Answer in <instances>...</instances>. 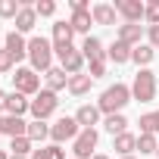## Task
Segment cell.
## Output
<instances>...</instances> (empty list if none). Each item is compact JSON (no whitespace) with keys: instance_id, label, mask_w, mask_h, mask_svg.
Wrapping results in <instances>:
<instances>
[{"instance_id":"1","label":"cell","mask_w":159,"mask_h":159,"mask_svg":"<svg viewBox=\"0 0 159 159\" xmlns=\"http://www.w3.org/2000/svg\"><path fill=\"white\" fill-rule=\"evenodd\" d=\"M128 103H131V88H128V84H122V81H116V84H109V88L100 94L97 109H100V112H106V116H116V112H122Z\"/></svg>"},{"instance_id":"2","label":"cell","mask_w":159,"mask_h":159,"mask_svg":"<svg viewBox=\"0 0 159 159\" xmlns=\"http://www.w3.org/2000/svg\"><path fill=\"white\" fill-rule=\"evenodd\" d=\"M28 59H31V69L34 72H50L53 69V41L34 34L28 41Z\"/></svg>"},{"instance_id":"3","label":"cell","mask_w":159,"mask_h":159,"mask_svg":"<svg viewBox=\"0 0 159 159\" xmlns=\"http://www.w3.org/2000/svg\"><path fill=\"white\" fill-rule=\"evenodd\" d=\"M156 88H159L156 75H153L150 69H137L134 81H131V100H137V103H153V100H156Z\"/></svg>"},{"instance_id":"4","label":"cell","mask_w":159,"mask_h":159,"mask_svg":"<svg viewBox=\"0 0 159 159\" xmlns=\"http://www.w3.org/2000/svg\"><path fill=\"white\" fill-rule=\"evenodd\" d=\"M81 134V125L75 122V116H62V119H56L53 125H50V140L53 143H66V140H72L75 143V137Z\"/></svg>"},{"instance_id":"5","label":"cell","mask_w":159,"mask_h":159,"mask_svg":"<svg viewBox=\"0 0 159 159\" xmlns=\"http://www.w3.org/2000/svg\"><path fill=\"white\" fill-rule=\"evenodd\" d=\"M53 53L59 56V66L66 69V75H78L84 69V53L78 50V47H72V44H62V47H53Z\"/></svg>"},{"instance_id":"6","label":"cell","mask_w":159,"mask_h":159,"mask_svg":"<svg viewBox=\"0 0 159 159\" xmlns=\"http://www.w3.org/2000/svg\"><path fill=\"white\" fill-rule=\"evenodd\" d=\"M56 106H59V97L44 88V91L31 100V116H34V122H47V119L56 112Z\"/></svg>"},{"instance_id":"7","label":"cell","mask_w":159,"mask_h":159,"mask_svg":"<svg viewBox=\"0 0 159 159\" xmlns=\"http://www.w3.org/2000/svg\"><path fill=\"white\" fill-rule=\"evenodd\" d=\"M13 91H19V94H25V97H38V94H41V78H38V72H34V69H16V75H13Z\"/></svg>"},{"instance_id":"8","label":"cell","mask_w":159,"mask_h":159,"mask_svg":"<svg viewBox=\"0 0 159 159\" xmlns=\"http://www.w3.org/2000/svg\"><path fill=\"white\" fill-rule=\"evenodd\" d=\"M97 140H100V134H97V128H81V134L75 137V143H72V153H75V159H94L97 153Z\"/></svg>"},{"instance_id":"9","label":"cell","mask_w":159,"mask_h":159,"mask_svg":"<svg viewBox=\"0 0 159 159\" xmlns=\"http://www.w3.org/2000/svg\"><path fill=\"white\" fill-rule=\"evenodd\" d=\"M116 13H119L125 22L137 25V22L143 19V13H147V3H140V0H116Z\"/></svg>"},{"instance_id":"10","label":"cell","mask_w":159,"mask_h":159,"mask_svg":"<svg viewBox=\"0 0 159 159\" xmlns=\"http://www.w3.org/2000/svg\"><path fill=\"white\" fill-rule=\"evenodd\" d=\"M0 134H7L10 140H13V137H28V122L19 119V116L3 112V116H0Z\"/></svg>"},{"instance_id":"11","label":"cell","mask_w":159,"mask_h":159,"mask_svg":"<svg viewBox=\"0 0 159 159\" xmlns=\"http://www.w3.org/2000/svg\"><path fill=\"white\" fill-rule=\"evenodd\" d=\"M3 44H7V50H10V56H13L16 62L28 56V41H25V34H19L16 28H13V31H7V38H3Z\"/></svg>"},{"instance_id":"12","label":"cell","mask_w":159,"mask_h":159,"mask_svg":"<svg viewBox=\"0 0 159 159\" xmlns=\"http://www.w3.org/2000/svg\"><path fill=\"white\" fill-rule=\"evenodd\" d=\"M140 38H143V25L125 22V25H119V31H116V41H122V44H128V47H140Z\"/></svg>"},{"instance_id":"13","label":"cell","mask_w":159,"mask_h":159,"mask_svg":"<svg viewBox=\"0 0 159 159\" xmlns=\"http://www.w3.org/2000/svg\"><path fill=\"white\" fill-rule=\"evenodd\" d=\"M44 78H47V91H53V94H59L62 88L69 91V75L62 66H53L50 72H44Z\"/></svg>"},{"instance_id":"14","label":"cell","mask_w":159,"mask_h":159,"mask_svg":"<svg viewBox=\"0 0 159 159\" xmlns=\"http://www.w3.org/2000/svg\"><path fill=\"white\" fill-rule=\"evenodd\" d=\"M91 16H94V25H116V7L112 3H94L91 7Z\"/></svg>"},{"instance_id":"15","label":"cell","mask_w":159,"mask_h":159,"mask_svg":"<svg viewBox=\"0 0 159 159\" xmlns=\"http://www.w3.org/2000/svg\"><path fill=\"white\" fill-rule=\"evenodd\" d=\"M91 84H94V78H91L88 72L69 75V94H75V97H84V94H91Z\"/></svg>"},{"instance_id":"16","label":"cell","mask_w":159,"mask_h":159,"mask_svg":"<svg viewBox=\"0 0 159 159\" xmlns=\"http://www.w3.org/2000/svg\"><path fill=\"white\" fill-rule=\"evenodd\" d=\"M75 122L81 125V128H94V125L100 122V109H97V103H84V106H78Z\"/></svg>"},{"instance_id":"17","label":"cell","mask_w":159,"mask_h":159,"mask_svg":"<svg viewBox=\"0 0 159 159\" xmlns=\"http://www.w3.org/2000/svg\"><path fill=\"white\" fill-rule=\"evenodd\" d=\"M34 25H38L34 7H22L19 16H16V31H19V34H28V31H34Z\"/></svg>"},{"instance_id":"18","label":"cell","mask_w":159,"mask_h":159,"mask_svg":"<svg viewBox=\"0 0 159 159\" xmlns=\"http://www.w3.org/2000/svg\"><path fill=\"white\" fill-rule=\"evenodd\" d=\"M81 53H84V59L88 62H94V59H106V50H103V41L100 38H84V44H81Z\"/></svg>"},{"instance_id":"19","label":"cell","mask_w":159,"mask_h":159,"mask_svg":"<svg viewBox=\"0 0 159 159\" xmlns=\"http://www.w3.org/2000/svg\"><path fill=\"white\" fill-rule=\"evenodd\" d=\"M7 112L10 116H25V112H31V100H25V94H19V91H13L10 94V100H7Z\"/></svg>"},{"instance_id":"20","label":"cell","mask_w":159,"mask_h":159,"mask_svg":"<svg viewBox=\"0 0 159 159\" xmlns=\"http://www.w3.org/2000/svg\"><path fill=\"white\" fill-rule=\"evenodd\" d=\"M112 150H116L119 156H134V150H137V137H134L131 131H125V134L112 137Z\"/></svg>"},{"instance_id":"21","label":"cell","mask_w":159,"mask_h":159,"mask_svg":"<svg viewBox=\"0 0 159 159\" xmlns=\"http://www.w3.org/2000/svg\"><path fill=\"white\" fill-rule=\"evenodd\" d=\"M72 34H75V28H72L66 19H56V22H53V47L72 44Z\"/></svg>"},{"instance_id":"22","label":"cell","mask_w":159,"mask_h":159,"mask_svg":"<svg viewBox=\"0 0 159 159\" xmlns=\"http://www.w3.org/2000/svg\"><path fill=\"white\" fill-rule=\"evenodd\" d=\"M131 50H134V47H128V44H122V41H112V44H109V50H106V59H112L116 66L131 62Z\"/></svg>"},{"instance_id":"23","label":"cell","mask_w":159,"mask_h":159,"mask_svg":"<svg viewBox=\"0 0 159 159\" xmlns=\"http://www.w3.org/2000/svg\"><path fill=\"white\" fill-rule=\"evenodd\" d=\"M69 25H72L75 31H81L84 38H91V25H94V16H91V10H84V13H72Z\"/></svg>"},{"instance_id":"24","label":"cell","mask_w":159,"mask_h":159,"mask_svg":"<svg viewBox=\"0 0 159 159\" xmlns=\"http://www.w3.org/2000/svg\"><path fill=\"white\" fill-rule=\"evenodd\" d=\"M156 59V50L150 47V44H140V47H134L131 50V62H137L140 69H150V62Z\"/></svg>"},{"instance_id":"25","label":"cell","mask_w":159,"mask_h":159,"mask_svg":"<svg viewBox=\"0 0 159 159\" xmlns=\"http://www.w3.org/2000/svg\"><path fill=\"white\" fill-rule=\"evenodd\" d=\"M103 128H106L112 137H119V134H125V131H128V119H125L122 112H116V116H106V119H103Z\"/></svg>"},{"instance_id":"26","label":"cell","mask_w":159,"mask_h":159,"mask_svg":"<svg viewBox=\"0 0 159 159\" xmlns=\"http://www.w3.org/2000/svg\"><path fill=\"white\" fill-rule=\"evenodd\" d=\"M140 134H159V109L156 112H147V116H140Z\"/></svg>"},{"instance_id":"27","label":"cell","mask_w":159,"mask_h":159,"mask_svg":"<svg viewBox=\"0 0 159 159\" xmlns=\"http://www.w3.org/2000/svg\"><path fill=\"white\" fill-rule=\"evenodd\" d=\"M44 137H50V125H47V122H28V140L38 143V140H44Z\"/></svg>"},{"instance_id":"28","label":"cell","mask_w":159,"mask_h":159,"mask_svg":"<svg viewBox=\"0 0 159 159\" xmlns=\"http://www.w3.org/2000/svg\"><path fill=\"white\" fill-rule=\"evenodd\" d=\"M10 150H13V156H28V159H31V153H34V147H31L28 137H13V140H10Z\"/></svg>"},{"instance_id":"29","label":"cell","mask_w":159,"mask_h":159,"mask_svg":"<svg viewBox=\"0 0 159 159\" xmlns=\"http://www.w3.org/2000/svg\"><path fill=\"white\" fill-rule=\"evenodd\" d=\"M137 150H140V156H147V153H156V150H159V140H156V134H137Z\"/></svg>"},{"instance_id":"30","label":"cell","mask_w":159,"mask_h":159,"mask_svg":"<svg viewBox=\"0 0 159 159\" xmlns=\"http://www.w3.org/2000/svg\"><path fill=\"white\" fill-rule=\"evenodd\" d=\"M22 10V3H16V0H0V19H16Z\"/></svg>"},{"instance_id":"31","label":"cell","mask_w":159,"mask_h":159,"mask_svg":"<svg viewBox=\"0 0 159 159\" xmlns=\"http://www.w3.org/2000/svg\"><path fill=\"white\" fill-rule=\"evenodd\" d=\"M143 19H147L150 25H159V0H150V3H147V13H143Z\"/></svg>"},{"instance_id":"32","label":"cell","mask_w":159,"mask_h":159,"mask_svg":"<svg viewBox=\"0 0 159 159\" xmlns=\"http://www.w3.org/2000/svg\"><path fill=\"white\" fill-rule=\"evenodd\" d=\"M88 75H91V78H103V75H106V59H94V62H88Z\"/></svg>"},{"instance_id":"33","label":"cell","mask_w":159,"mask_h":159,"mask_svg":"<svg viewBox=\"0 0 159 159\" xmlns=\"http://www.w3.org/2000/svg\"><path fill=\"white\" fill-rule=\"evenodd\" d=\"M34 13H38V16H53V13H56V3H53V0H38V3H34Z\"/></svg>"},{"instance_id":"34","label":"cell","mask_w":159,"mask_h":159,"mask_svg":"<svg viewBox=\"0 0 159 159\" xmlns=\"http://www.w3.org/2000/svg\"><path fill=\"white\" fill-rule=\"evenodd\" d=\"M13 66H16V59H13V56H10V50L3 47V50H0V75H3V72H10Z\"/></svg>"},{"instance_id":"35","label":"cell","mask_w":159,"mask_h":159,"mask_svg":"<svg viewBox=\"0 0 159 159\" xmlns=\"http://www.w3.org/2000/svg\"><path fill=\"white\" fill-rule=\"evenodd\" d=\"M147 44L153 50H159V25H147Z\"/></svg>"},{"instance_id":"36","label":"cell","mask_w":159,"mask_h":159,"mask_svg":"<svg viewBox=\"0 0 159 159\" xmlns=\"http://www.w3.org/2000/svg\"><path fill=\"white\" fill-rule=\"evenodd\" d=\"M69 10H72V13H84V10H91V7L84 3V0H69Z\"/></svg>"},{"instance_id":"37","label":"cell","mask_w":159,"mask_h":159,"mask_svg":"<svg viewBox=\"0 0 159 159\" xmlns=\"http://www.w3.org/2000/svg\"><path fill=\"white\" fill-rule=\"evenodd\" d=\"M50 159H66V150L59 143H50Z\"/></svg>"},{"instance_id":"38","label":"cell","mask_w":159,"mask_h":159,"mask_svg":"<svg viewBox=\"0 0 159 159\" xmlns=\"http://www.w3.org/2000/svg\"><path fill=\"white\" fill-rule=\"evenodd\" d=\"M31 159H50V147H38L31 153Z\"/></svg>"},{"instance_id":"39","label":"cell","mask_w":159,"mask_h":159,"mask_svg":"<svg viewBox=\"0 0 159 159\" xmlns=\"http://www.w3.org/2000/svg\"><path fill=\"white\" fill-rule=\"evenodd\" d=\"M7 100H10V94H7V91H0V112L7 109Z\"/></svg>"},{"instance_id":"40","label":"cell","mask_w":159,"mask_h":159,"mask_svg":"<svg viewBox=\"0 0 159 159\" xmlns=\"http://www.w3.org/2000/svg\"><path fill=\"white\" fill-rule=\"evenodd\" d=\"M0 159H10V153H7V150H0Z\"/></svg>"},{"instance_id":"41","label":"cell","mask_w":159,"mask_h":159,"mask_svg":"<svg viewBox=\"0 0 159 159\" xmlns=\"http://www.w3.org/2000/svg\"><path fill=\"white\" fill-rule=\"evenodd\" d=\"M10 159H28V156H13V153H10Z\"/></svg>"},{"instance_id":"42","label":"cell","mask_w":159,"mask_h":159,"mask_svg":"<svg viewBox=\"0 0 159 159\" xmlns=\"http://www.w3.org/2000/svg\"><path fill=\"white\" fill-rule=\"evenodd\" d=\"M94 159H109V156H103V153H97V156H94Z\"/></svg>"},{"instance_id":"43","label":"cell","mask_w":159,"mask_h":159,"mask_svg":"<svg viewBox=\"0 0 159 159\" xmlns=\"http://www.w3.org/2000/svg\"><path fill=\"white\" fill-rule=\"evenodd\" d=\"M122 159H134V156H122Z\"/></svg>"},{"instance_id":"44","label":"cell","mask_w":159,"mask_h":159,"mask_svg":"<svg viewBox=\"0 0 159 159\" xmlns=\"http://www.w3.org/2000/svg\"><path fill=\"white\" fill-rule=\"evenodd\" d=\"M156 156H159V150H156Z\"/></svg>"}]
</instances>
